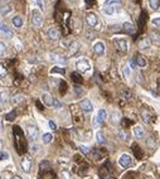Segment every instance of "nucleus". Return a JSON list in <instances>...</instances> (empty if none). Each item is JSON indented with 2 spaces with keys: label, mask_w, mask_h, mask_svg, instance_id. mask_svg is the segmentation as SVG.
Returning <instances> with one entry per match:
<instances>
[{
  "label": "nucleus",
  "mask_w": 160,
  "mask_h": 179,
  "mask_svg": "<svg viewBox=\"0 0 160 179\" xmlns=\"http://www.w3.org/2000/svg\"><path fill=\"white\" fill-rule=\"evenodd\" d=\"M13 179H22V177H19V175H14Z\"/></svg>",
  "instance_id": "57"
},
{
  "label": "nucleus",
  "mask_w": 160,
  "mask_h": 179,
  "mask_svg": "<svg viewBox=\"0 0 160 179\" xmlns=\"http://www.w3.org/2000/svg\"><path fill=\"white\" fill-rule=\"evenodd\" d=\"M80 106H81V108H82V111H85V112H91L92 110H94V106H92L91 101H90L88 98L82 100L81 104H80Z\"/></svg>",
  "instance_id": "12"
},
{
  "label": "nucleus",
  "mask_w": 160,
  "mask_h": 179,
  "mask_svg": "<svg viewBox=\"0 0 160 179\" xmlns=\"http://www.w3.org/2000/svg\"><path fill=\"white\" fill-rule=\"evenodd\" d=\"M13 131H14V138H15L16 151H18V154H24L27 151V139H25V136L19 126H14Z\"/></svg>",
  "instance_id": "1"
},
{
  "label": "nucleus",
  "mask_w": 160,
  "mask_h": 179,
  "mask_svg": "<svg viewBox=\"0 0 160 179\" xmlns=\"http://www.w3.org/2000/svg\"><path fill=\"white\" fill-rule=\"evenodd\" d=\"M129 64H130V68H131V70H135V68H136V63H135V61H134V57L130 59Z\"/></svg>",
  "instance_id": "49"
},
{
  "label": "nucleus",
  "mask_w": 160,
  "mask_h": 179,
  "mask_svg": "<svg viewBox=\"0 0 160 179\" xmlns=\"http://www.w3.org/2000/svg\"><path fill=\"white\" fill-rule=\"evenodd\" d=\"M32 23L34 27H40L43 24V15L38 9H33L32 10Z\"/></svg>",
  "instance_id": "3"
},
{
  "label": "nucleus",
  "mask_w": 160,
  "mask_h": 179,
  "mask_svg": "<svg viewBox=\"0 0 160 179\" xmlns=\"http://www.w3.org/2000/svg\"><path fill=\"white\" fill-rule=\"evenodd\" d=\"M86 37H87V39H94L95 38V33L94 34H92L91 32L90 33H86Z\"/></svg>",
  "instance_id": "52"
},
{
  "label": "nucleus",
  "mask_w": 160,
  "mask_h": 179,
  "mask_svg": "<svg viewBox=\"0 0 160 179\" xmlns=\"http://www.w3.org/2000/svg\"><path fill=\"white\" fill-rule=\"evenodd\" d=\"M47 36H48V38H49L50 40H58V39L61 38V32H60V29H57V28L52 27V28L48 29Z\"/></svg>",
  "instance_id": "8"
},
{
  "label": "nucleus",
  "mask_w": 160,
  "mask_h": 179,
  "mask_svg": "<svg viewBox=\"0 0 160 179\" xmlns=\"http://www.w3.org/2000/svg\"><path fill=\"white\" fill-rule=\"evenodd\" d=\"M52 140H53L52 134H44V135H43V143H44V144H49Z\"/></svg>",
  "instance_id": "36"
},
{
  "label": "nucleus",
  "mask_w": 160,
  "mask_h": 179,
  "mask_svg": "<svg viewBox=\"0 0 160 179\" xmlns=\"http://www.w3.org/2000/svg\"><path fill=\"white\" fill-rule=\"evenodd\" d=\"M6 54V46L3 42H0V57H3Z\"/></svg>",
  "instance_id": "39"
},
{
  "label": "nucleus",
  "mask_w": 160,
  "mask_h": 179,
  "mask_svg": "<svg viewBox=\"0 0 160 179\" xmlns=\"http://www.w3.org/2000/svg\"><path fill=\"white\" fill-rule=\"evenodd\" d=\"M74 91H76V93H77V95H81V93H82L81 87H74Z\"/></svg>",
  "instance_id": "55"
},
{
  "label": "nucleus",
  "mask_w": 160,
  "mask_h": 179,
  "mask_svg": "<svg viewBox=\"0 0 160 179\" xmlns=\"http://www.w3.org/2000/svg\"><path fill=\"white\" fill-rule=\"evenodd\" d=\"M36 105H37V107H38L39 110H44L43 105H42V104H40V102H39V101H37V104H36Z\"/></svg>",
  "instance_id": "56"
},
{
  "label": "nucleus",
  "mask_w": 160,
  "mask_h": 179,
  "mask_svg": "<svg viewBox=\"0 0 160 179\" xmlns=\"http://www.w3.org/2000/svg\"><path fill=\"white\" fill-rule=\"evenodd\" d=\"M6 76H8V68L4 62H0V77L5 78Z\"/></svg>",
  "instance_id": "25"
},
{
  "label": "nucleus",
  "mask_w": 160,
  "mask_h": 179,
  "mask_svg": "<svg viewBox=\"0 0 160 179\" xmlns=\"http://www.w3.org/2000/svg\"><path fill=\"white\" fill-rule=\"evenodd\" d=\"M71 78H72V81H73L74 83H82V82H83V80H82V77H81V74L77 73V72H73V73L71 74Z\"/></svg>",
  "instance_id": "28"
},
{
  "label": "nucleus",
  "mask_w": 160,
  "mask_h": 179,
  "mask_svg": "<svg viewBox=\"0 0 160 179\" xmlns=\"http://www.w3.org/2000/svg\"><path fill=\"white\" fill-rule=\"evenodd\" d=\"M94 52L98 56H102L105 53V44L102 42H96L95 46H94Z\"/></svg>",
  "instance_id": "13"
},
{
  "label": "nucleus",
  "mask_w": 160,
  "mask_h": 179,
  "mask_svg": "<svg viewBox=\"0 0 160 179\" xmlns=\"http://www.w3.org/2000/svg\"><path fill=\"white\" fill-rule=\"evenodd\" d=\"M134 133H135V136L138 139H142V138H144V135H145V131H144V129H142L141 126H135Z\"/></svg>",
  "instance_id": "23"
},
{
  "label": "nucleus",
  "mask_w": 160,
  "mask_h": 179,
  "mask_svg": "<svg viewBox=\"0 0 160 179\" xmlns=\"http://www.w3.org/2000/svg\"><path fill=\"white\" fill-rule=\"evenodd\" d=\"M139 46H140L141 49H146V48L150 47V42H149V39L144 38V39H141V40L139 42Z\"/></svg>",
  "instance_id": "32"
},
{
  "label": "nucleus",
  "mask_w": 160,
  "mask_h": 179,
  "mask_svg": "<svg viewBox=\"0 0 160 179\" xmlns=\"http://www.w3.org/2000/svg\"><path fill=\"white\" fill-rule=\"evenodd\" d=\"M158 87H159V90H160V78H159V81H158Z\"/></svg>",
  "instance_id": "59"
},
{
  "label": "nucleus",
  "mask_w": 160,
  "mask_h": 179,
  "mask_svg": "<svg viewBox=\"0 0 160 179\" xmlns=\"http://www.w3.org/2000/svg\"><path fill=\"white\" fill-rule=\"evenodd\" d=\"M80 50V43L78 42H72L68 47V54L70 56H74Z\"/></svg>",
  "instance_id": "16"
},
{
  "label": "nucleus",
  "mask_w": 160,
  "mask_h": 179,
  "mask_svg": "<svg viewBox=\"0 0 160 179\" xmlns=\"http://www.w3.org/2000/svg\"><path fill=\"white\" fill-rule=\"evenodd\" d=\"M106 119H107V112H106V110H105V108H101L100 111H98V114H97V116H96V120L98 121V124H102V122L106 121Z\"/></svg>",
  "instance_id": "17"
},
{
  "label": "nucleus",
  "mask_w": 160,
  "mask_h": 179,
  "mask_svg": "<svg viewBox=\"0 0 160 179\" xmlns=\"http://www.w3.org/2000/svg\"><path fill=\"white\" fill-rule=\"evenodd\" d=\"M121 29H122V25H119V24L110 25V30H111V32H120Z\"/></svg>",
  "instance_id": "41"
},
{
  "label": "nucleus",
  "mask_w": 160,
  "mask_h": 179,
  "mask_svg": "<svg viewBox=\"0 0 160 179\" xmlns=\"http://www.w3.org/2000/svg\"><path fill=\"white\" fill-rule=\"evenodd\" d=\"M24 100H25L24 95H22V93H18V95H14V96H13V98H12V104H13L14 106H16V105L22 104V102H23Z\"/></svg>",
  "instance_id": "21"
},
{
  "label": "nucleus",
  "mask_w": 160,
  "mask_h": 179,
  "mask_svg": "<svg viewBox=\"0 0 160 179\" xmlns=\"http://www.w3.org/2000/svg\"><path fill=\"white\" fill-rule=\"evenodd\" d=\"M153 25H154V27H156V28H160V16L153 19Z\"/></svg>",
  "instance_id": "45"
},
{
  "label": "nucleus",
  "mask_w": 160,
  "mask_h": 179,
  "mask_svg": "<svg viewBox=\"0 0 160 179\" xmlns=\"http://www.w3.org/2000/svg\"><path fill=\"white\" fill-rule=\"evenodd\" d=\"M116 3H120V0H106V2H105L106 5H114Z\"/></svg>",
  "instance_id": "48"
},
{
  "label": "nucleus",
  "mask_w": 160,
  "mask_h": 179,
  "mask_svg": "<svg viewBox=\"0 0 160 179\" xmlns=\"http://www.w3.org/2000/svg\"><path fill=\"white\" fill-rule=\"evenodd\" d=\"M50 72H52V73H61V74H64V73H66V70H64V68H62V67L56 66V67L52 68V71H50Z\"/></svg>",
  "instance_id": "34"
},
{
  "label": "nucleus",
  "mask_w": 160,
  "mask_h": 179,
  "mask_svg": "<svg viewBox=\"0 0 160 179\" xmlns=\"http://www.w3.org/2000/svg\"><path fill=\"white\" fill-rule=\"evenodd\" d=\"M39 168H40V173H43V172H48V170H50V164L48 163V161H42L40 163V165H39Z\"/></svg>",
  "instance_id": "31"
},
{
  "label": "nucleus",
  "mask_w": 160,
  "mask_h": 179,
  "mask_svg": "<svg viewBox=\"0 0 160 179\" xmlns=\"http://www.w3.org/2000/svg\"><path fill=\"white\" fill-rule=\"evenodd\" d=\"M2 24H3V23H2V22H0V27H2Z\"/></svg>",
  "instance_id": "62"
},
{
  "label": "nucleus",
  "mask_w": 160,
  "mask_h": 179,
  "mask_svg": "<svg viewBox=\"0 0 160 179\" xmlns=\"http://www.w3.org/2000/svg\"><path fill=\"white\" fill-rule=\"evenodd\" d=\"M78 149L81 150V153H82V154H85V155L90 154V149H88L87 146H83V145H81V146H80Z\"/></svg>",
  "instance_id": "44"
},
{
  "label": "nucleus",
  "mask_w": 160,
  "mask_h": 179,
  "mask_svg": "<svg viewBox=\"0 0 160 179\" xmlns=\"http://www.w3.org/2000/svg\"><path fill=\"white\" fill-rule=\"evenodd\" d=\"M92 155H94V159L95 160H101V159H102V157H104L102 153H101L100 150H97V149L92 151Z\"/></svg>",
  "instance_id": "33"
},
{
  "label": "nucleus",
  "mask_w": 160,
  "mask_h": 179,
  "mask_svg": "<svg viewBox=\"0 0 160 179\" xmlns=\"http://www.w3.org/2000/svg\"><path fill=\"white\" fill-rule=\"evenodd\" d=\"M60 84H61V90H60V91H61V93H62V95H64V93H66V91H67V83H66L64 81H62Z\"/></svg>",
  "instance_id": "43"
},
{
  "label": "nucleus",
  "mask_w": 160,
  "mask_h": 179,
  "mask_svg": "<svg viewBox=\"0 0 160 179\" xmlns=\"http://www.w3.org/2000/svg\"><path fill=\"white\" fill-rule=\"evenodd\" d=\"M149 6L153 10H158L160 8V0H149Z\"/></svg>",
  "instance_id": "29"
},
{
  "label": "nucleus",
  "mask_w": 160,
  "mask_h": 179,
  "mask_svg": "<svg viewBox=\"0 0 160 179\" xmlns=\"http://www.w3.org/2000/svg\"><path fill=\"white\" fill-rule=\"evenodd\" d=\"M8 97H9V95H8L6 91H2V92H0V102H6L8 101Z\"/></svg>",
  "instance_id": "37"
},
{
  "label": "nucleus",
  "mask_w": 160,
  "mask_h": 179,
  "mask_svg": "<svg viewBox=\"0 0 160 179\" xmlns=\"http://www.w3.org/2000/svg\"><path fill=\"white\" fill-rule=\"evenodd\" d=\"M48 57H49L50 61H53V62H56V63H60V64H66V63H67V59H66L63 56H61V54L49 53Z\"/></svg>",
  "instance_id": "9"
},
{
  "label": "nucleus",
  "mask_w": 160,
  "mask_h": 179,
  "mask_svg": "<svg viewBox=\"0 0 160 179\" xmlns=\"http://www.w3.org/2000/svg\"><path fill=\"white\" fill-rule=\"evenodd\" d=\"M76 67H77L78 72H81V73H86L91 70V64L88 62V59H86V58L78 59V61L76 62Z\"/></svg>",
  "instance_id": "2"
},
{
  "label": "nucleus",
  "mask_w": 160,
  "mask_h": 179,
  "mask_svg": "<svg viewBox=\"0 0 160 179\" xmlns=\"http://www.w3.org/2000/svg\"><path fill=\"white\" fill-rule=\"evenodd\" d=\"M86 20H87V24L92 28H98L100 27V22H98V18L95 13H88L86 15Z\"/></svg>",
  "instance_id": "5"
},
{
  "label": "nucleus",
  "mask_w": 160,
  "mask_h": 179,
  "mask_svg": "<svg viewBox=\"0 0 160 179\" xmlns=\"http://www.w3.org/2000/svg\"><path fill=\"white\" fill-rule=\"evenodd\" d=\"M121 114L119 112V111H112L111 112V116H110V121H111V124H114V125H117L120 121H121Z\"/></svg>",
  "instance_id": "15"
},
{
  "label": "nucleus",
  "mask_w": 160,
  "mask_h": 179,
  "mask_svg": "<svg viewBox=\"0 0 160 179\" xmlns=\"http://www.w3.org/2000/svg\"><path fill=\"white\" fill-rule=\"evenodd\" d=\"M122 72H124V76H125V77H129V74H130V67H129V66H125Z\"/></svg>",
  "instance_id": "46"
},
{
  "label": "nucleus",
  "mask_w": 160,
  "mask_h": 179,
  "mask_svg": "<svg viewBox=\"0 0 160 179\" xmlns=\"http://www.w3.org/2000/svg\"><path fill=\"white\" fill-rule=\"evenodd\" d=\"M141 120L146 122V124H150L155 121V115L150 111V110H142L141 111Z\"/></svg>",
  "instance_id": "6"
},
{
  "label": "nucleus",
  "mask_w": 160,
  "mask_h": 179,
  "mask_svg": "<svg viewBox=\"0 0 160 179\" xmlns=\"http://www.w3.org/2000/svg\"><path fill=\"white\" fill-rule=\"evenodd\" d=\"M2 148H3V143L0 141V151H2Z\"/></svg>",
  "instance_id": "58"
},
{
  "label": "nucleus",
  "mask_w": 160,
  "mask_h": 179,
  "mask_svg": "<svg viewBox=\"0 0 160 179\" xmlns=\"http://www.w3.org/2000/svg\"><path fill=\"white\" fill-rule=\"evenodd\" d=\"M42 101H43L44 105H47V106H53L54 98L52 97V95H49V93H43V96H42Z\"/></svg>",
  "instance_id": "20"
},
{
  "label": "nucleus",
  "mask_w": 160,
  "mask_h": 179,
  "mask_svg": "<svg viewBox=\"0 0 160 179\" xmlns=\"http://www.w3.org/2000/svg\"><path fill=\"white\" fill-rule=\"evenodd\" d=\"M38 129L36 126H33V125H29L27 127V135H28V139L29 140H36L37 139V136H38Z\"/></svg>",
  "instance_id": "10"
},
{
  "label": "nucleus",
  "mask_w": 160,
  "mask_h": 179,
  "mask_svg": "<svg viewBox=\"0 0 160 179\" xmlns=\"http://www.w3.org/2000/svg\"><path fill=\"white\" fill-rule=\"evenodd\" d=\"M0 30H2V32H3L4 34H6V36H9L10 38H12V37L14 36V34H13V32L10 30V28H9V27H8V25H5L4 23L2 24V27H0Z\"/></svg>",
  "instance_id": "27"
},
{
  "label": "nucleus",
  "mask_w": 160,
  "mask_h": 179,
  "mask_svg": "<svg viewBox=\"0 0 160 179\" xmlns=\"http://www.w3.org/2000/svg\"><path fill=\"white\" fill-rule=\"evenodd\" d=\"M117 9H119V6H116V5H106L104 8V13L106 15H114L117 12Z\"/></svg>",
  "instance_id": "19"
},
{
  "label": "nucleus",
  "mask_w": 160,
  "mask_h": 179,
  "mask_svg": "<svg viewBox=\"0 0 160 179\" xmlns=\"http://www.w3.org/2000/svg\"><path fill=\"white\" fill-rule=\"evenodd\" d=\"M68 2H71V3H72V2H74V0H68Z\"/></svg>",
  "instance_id": "61"
},
{
  "label": "nucleus",
  "mask_w": 160,
  "mask_h": 179,
  "mask_svg": "<svg viewBox=\"0 0 160 179\" xmlns=\"http://www.w3.org/2000/svg\"><path fill=\"white\" fill-rule=\"evenodd\" d=\"M48 124H49V127H50V129H53V130H56V129H57V125H56L53 121H49Z\"/></svg>",
  "instance_id": "53"
},
{
  "label": "nucleus",
  "mask_w": 160,
  "mask_h": 179,
  "mask_svg": "<svg viewBox=\"0 0 160 179\" xmlns=\"http://www.w3.org/2000/svg\"><path fill=\"white\" fill-rule=\"evenodd\" d=\"M134 61H135V63H136V67H140V68H144V67H146V64H148L146 59L142 57V56H140V54H138Z\"/></svg>",
  "instance_id": "18"
},
{
  "label": "nucleus",
  "mask_w": 160,
  "mask_h": 179,
  "mask_svg": "<svg viewBox=\"0 0 160 179\" xmlns=\"http://www.w3.org/2000/svg\"><path fill=\"white\" fill-rule=\"evenodd\" d=\"M8 158H9L8 153H5V151H0V161H2V160H5V159H8Z\"/></svg>",
  "instance_id": "47"
},
{
  "label": "nucleus",
  "mask_w": 160,
  "mask_h": 179,
  "mask_svg": "<svg viewBox=\"0 0 160 179\" xmlns=\"http://www.w3.org/2000/svg\"><path fill=\"white\" fill-rule=\"evenodd\" d=\"M34 2L37 3V5L40 8V9H43V8H44V2H43V0H34Z\"/></svg>",
  "instance_id": "50"
},
{
  "label": "nucleus",
  "mask_w": 160,
  "mask_h": 179,
  "mask_svg": "<svg viewBox=\"0 0 160 179\" xmlns=\"http://www.w3.org/2000/svg\"><path fill=\"white\" fill-rule=\"evenodd\" d=\"M8 0H0V3H6Z\"/></svg>",
  "instance_id": "60"
},
{
  "label": "nucleus",
  "mask_w": 160,
  "mask_h": 179,
  "mask_svg": "<svg viewBox=\"0 0 160 179\" xmlns=\"http://www.w3.org/2000/svg\"><path fill=\"white\" fill-rule=\"evenodd\" d=\"M53 106H54L56 108H58V107H61V102H58L57 100H54V101H53Z\"/></svg>",
  "instance_id": "54"
},
{
  "label": "nucleus",
  "mask_w": 160,
  "mask_h": 179,
  "mask_svg": "<svg viewBox=\"0 0 160 179\" xmlns=\"http://www.w3.org/2000/svg\"><path fill=\"white\" fill-rule=\"evenodd\" d=\"M32 168V159L30 157H24L22 159V169L24 170L25 173H29Z\"/></svg>",
  "instance_id": "11"
},
{
  "label": "nucleus",
  "mask_w": 160,
  "mask_h": 179,
  "mask_svg": "<svg viewBox=\"0 0 160 179\" xmlns=\"http://www.w3.org/2000/svg\"><path fill=\"white\" fill-rule=\"evenodd\" d=\"M96 138H97V143H98V144H104V143H105V136H104V134L101 133V131L97 133Z\"/></svg>",
  "instance_id": "38"
},
{
  "label": "nucleus",
  "mask_w": 160,
  "mask_h": 179,
  "mask_svg": "<svg viewBox=\"0 0 160 179\" xmlns=\"http://www.w3.org/2000/svg\"><path fill=\"white\" fill-rule=\"evenodd\" d=\"M119 164L122 167V168H128L132 164V158L129 155V154H122L119 159Z\"/></svg>",
  "instance_id": "7"
},
{
  "label": "nucleus",
  "mask_w": 160,
  "mask_h": 179,
  "mask_svg": "<svg viewBox=\"0 0 160 179\" xmlns=\"http://www.w3.org/2000/svg\"><path fill=\"white\" fill-rule=\"evenodd\" d=\"M115 44H116L117 49L122 53H126L129 50V43L125 38H115Z\"/></svg>",
  "instance_id": "4"
},
{
  "label": "nucleus",
  "mask_w": 160,
  "mask_h": 179,
  "mask_svg": "<svg viewBox=\"0 0 160 179\" xmlns=\"http://www.w3.org/2000/svg\"><path fill=\"white\" fill-rule=\"evenodd\" d=\"M132 151L135 153V155H136V158H138V159H140V158H141V155H142V154H141V151H140V148L136 145V144H134V145H132Z\"/></svg>",
  "instance_id": "35"
},
{
  "label": "nucleus",
  "mask_w": 160,
  "mask_h": 179,
  "mask_svg": "<svg viewBox=\"0 0 160 179\" xmlns=\"http://www.w3.org/2000/svg\"><path fill=\"white\" fill-rule=\"evenodd\" d=\"M12 10H13L12 5H4V6L0 8V14H2V15H8L9 13H12Z\"/></svg>",
  "instance_id": "26"
},
{
  "label": "nucleus",
  "mask_w": 160,
  "mask_h": 179,
  "mask_svg": "<svg viewBox=\"0 0 160 179\" xmlns=\"http://www.w3.org/2000/svg\"><path fill=\"white\" fill-rule=\"evenodd\" d=\"M60 175H61V179H73L72 174H71L67 169H62L61 173H60Z\"/></svg>",
  "instance_id": "30"
},
{
  "label": "nucleus",
  "mask_w": 160,
  "mask_h": 179,
  "mask_svg": "<svg viewBox=\"0 0 160 179\" xmlns=\"http://www.w3.org/2000/svg\"><path fill=\"white\" fill-rule=\"evenodd\" d=\"M119 136H120V139L121 140H128V138H129V134H128V131H124V130H121L120 131V134H119Z\"/></svg>",
  "instance_id": "42"
},
{
  "label": "nucleus",
  "mask_w": 160,
  "mask_h": 179,
  "mask_svg": "<svg viewBox=\"0 0 160 179\" xmlns=\"http://www.w3.org/2000/svg\"><path fill=\"white\" fill-rule=\"evenodd\" d=\"M122 29H124V32H126L128 34H134V33H135V30H136L135 25H134L132 23H129V22H126V23L122 24Z\"/></svg>",
  "instance_id": "14"
},
{
  "label": "nucleus",
  "mask_w": 160,
  "mask_h": 179,
  "mask_svg": "<svg viewBox=\"0 0 160 179\" xmlns=\"http://www.w3.org/2000/svg\"><path fill=\"white\" fill-rule=\"evenodd\" d=\"M150 39L156 44H160V34L158 30H151L150 32Z\"/></svg>",
  "instance_id": "22"
},
{
  "label": "nucleus",
  "mask_w": 160,
  "mask_h": 179,
  "mask_svg": "<svg viewBox=\"0 0 160 179\" xmlns=\"http://www.w3.org/2000/svg\"><path fill=\"white\" fill-rule=\"evenodd\" d=\"M13 24H14L15 28H20L22 25H23V18H22L20 15H15L14 18H13Z\"/></svg>",
  "instance_id": "24"
},
{
  "label": "nucleus",
  "mask_w": 160,
  "mask_h": 179,
  "mask_svg": "<svg viewBox=\"0 0 160 179\" xmlns=\"http://www.w3.org/2000/svg\"><path fill=\"white\" fill-rule=\"evenodd\" d=\"M15 116H16V111H15V110H13L12 112H9V114L6 115V120L8 121H13L14 119H15Z\"/></svg>",
  "instance_id": "40"
},
{
  "label": "nucleus",
  "mask_w": 160,
  "mask_h": 179,
  "mask_svg": "<svg viewBox=\"0 0 160 179\" xmlns=\"http://www.w3.org/2000/svg\"><path fill=\"white\" fill-rule=\"evenodd\" d=\"M38 150H39V146L36 145V144H33V145H32V153H37Z\"/></svg>",
  "instance_id": "51"
}]
</instances>
